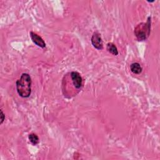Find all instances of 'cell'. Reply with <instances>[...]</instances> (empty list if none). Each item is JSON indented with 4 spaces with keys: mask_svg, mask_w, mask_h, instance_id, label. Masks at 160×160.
<instances>
[{
    "mask_svg": "<svg viewBox=\"0 0 160 160\" xmlns=\"http://www.w3.org/2000/svg\"><path fill=\"white\" fill-rule=\"evenodd\" d=\"M31 78L29 74L23 73L16 81V90L22 98H28L31 92Z\"/></svg>",
    "mask_w": 160,
    "mask_h": 160,
    "instance_id": "obj_1",
    "label": "cell"
},
{
    "mask_svg": "<svg viewBox=\"0 0 160 160\" xmlns=\"http://www.w3.org/2000/svg\"><path fill=\"white\" fill-rule=\"evenodd\" d=\"M151 17H148L146 22H141L134 28V34L139 41L146 40L150 34Z\"/></svg>",
    "mask_w": 160,
    "mask_h": 160,
    "instance_id": "obj_2",
    "label": "cell"
},
{
    "mask_svg": "<svg viewBox=\"0 0 160 160\" xmlns=\"http://www.w3.org/2000/svg\"><path fill=\"white\" fill-rule=\"evenodd\" d=\"M69 76L72 81V82L74 84V88L77 91H79V89H81V88H82L83 84L82 78L81 74L77 71H72L69 73Z\"/></svg>",
    "mask_w": 160,
    "mask_h": 160,
    "instance_id": "obj_3",
    "label": "cell"
},
{
    "mask_svg": "<svg viewBox=\"0 0 160 160\" xmlns=\"http://www.w3.org/2000/svg\"><path fill=\"white\" fill-rule=\"evenodd\" d=\"M91 43L92 46L97 49L101 50L103 48L102 40L101 34L98 32H94L91 38Z\"/></svg>",
    "mask_w": 160,
    "mask_h": 160,
    "instance_id": "obj_4",
    "label": "cell"
},
{
    "mask_svg": "<svg viewBox=\"0 0 160 160\" xmlns=\"http://www.w3.org/2000/svg\"><path fill=\"white\" fill-rule=\"evenodd\" d=\"M29 35H30V37L31 38V40L32 41V42L34 44H36L38 46L42 48H44L46 47V43H45L44 41L38 34H37L36 33H35L32 31H31L29 32Z\"/></svg>",
    "mask_w": 160,
    "mask_h": 160,
    "instance_id": "obj_5",
    "label": "cell"
},
{
    "mask_svg": "<svg viewBox=\"0 0 160 160\" xmlns=\"http://www.w3.org/2000/svg\"><path fill=\"white\" fill-rule=\"evenodd\" d=\"M130 69L134 74H140L142 72V67L138 62H134L131 64Z\"/></svg>",
    "mask_w": 160,
    "mask_h": 160,
    "instance_id": "obj_6",
    "label": "cell"
},
{
    "mask_svg": "<svg viewBox=\"0 0 160 160\" xmlns=\"http://www.w3.org/2000/svg\"><path fill=\"white\" fill-rule=\"evenodd\" d=\"M106 48H107V50L108 51V52H109L112 54H113L114 56H117L118 54V48H117V47L116 46V45L114 43H112V42H108L107 44Z\"/></svg>",
    "mask_w": 160,
    "mask_h": 160,
    "instance_id": "obj_7",
    "label": "cell"
},
{
    "mask_svg": "<svg viewBox=\"0 0 160 160\" xmlns=\"http://www.w3.org/2000/svg\"><path fill=\"white\" fill-rule=\"evenodd\" d=\"M28 138H29V141L31 142V143L32 145H34V146L38 144L39 143V142L38 136L36 134H34V133L30 134L29 135Z\"/></svg>",
    "mask_w": 160,
    "mask_h": 160,
    "instance_id": "obj_8",
    "label": "cell"
},
{
    "mask_svg": "<svg viewBox=\"0 0 160 160\" xmlns=\"http://www.w3.org/2000/svg\"><path fill=\"white\" fill-rule=\"evenodd\" d=\"M4 119H5V115L3 113L2 111L1 110V124L3 122V121H4Z\"/></svg>",
    "mask_w": 160,
    "mask_h": 160,
    "instance_id": "obj_9",
    "label": "cell"
}]
</instances>
